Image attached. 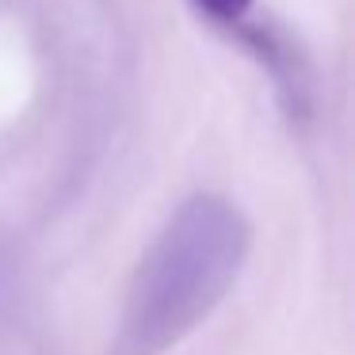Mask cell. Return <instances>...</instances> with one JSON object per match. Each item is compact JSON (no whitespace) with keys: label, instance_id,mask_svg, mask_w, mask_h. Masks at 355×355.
<instances>
[{"label":"cell","instance_id":"obj_1","mask_svg":"<svg viewBox=\"0 0 355 355\" xmlns=\"http://www.w3.org/2000/svg\"><path fill=\"white\" fill-rule=\"evenodd\" d=\"M248 256V222L233 202L199 195L184 202L134 271L115 355L176 347L233 286Z\"/></svg>","mask_w":355,"mask_h":355},{"label":"cell","instance_id":"obj_2","mask_svg":"<svg viewBox=\"0 0 355 355\" xmlns=\"http://www.w3.org/2000/svg\"><path fill=\"white\" fill-rule=\"evenodd\" d=\"M195 4H199L210 19H218V24H237V19L252 8V0H195Z\"/></svg>","mask_w":355,"mask_h":355}]
</instances>
